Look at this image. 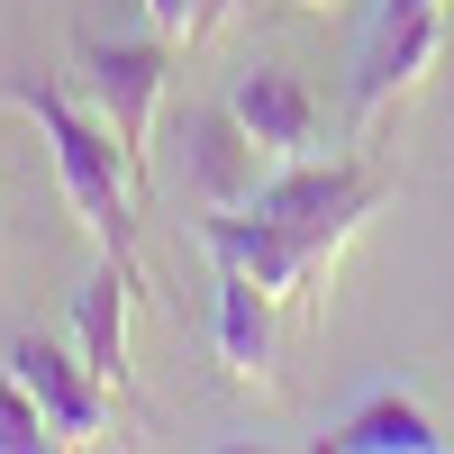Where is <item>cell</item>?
<instances>
[{
    "instance_id": "6da1fadb",
    "label": "cell",
    "mask_w": 454,
    "mask_h": 454,
    "mask_svg": "<svg viewBox=\"0 0 454 454\" xmlns=\"http://www.w3.org/2000/svg\"><path fill=\"white\" fill-rule=\"evenodd\" d=\"M0 100H19L27 119H36V137L55 145V182H64L73 218L100 237V254L137 263V173H128V155H119V137H109V119H82L55 82H27V73H10Z\"/></svg>"
},
{
    "instance_id": "7a4b0ae2",
    "label": "cell",
    "mask_w": 454,
    "mask_h": 454,
    "mask_svg": "<svg viewBox=\"0 0 454 454\" xmlns=\"http://www.w3.org/2000/svg\"><path fill=\"white\" fill-rule=\"evenodd\" d=\"M246 209H263V218H282L291 227V246H300V263H309V291L327 282V263L346 254V237L382 209V173H364L355 155H336V164H273L254 182V200Z\"/></svg>"
},
{
    "instance_id": "3957f363",
    "label": "cell",
    "mask_w": 454,
    "mask_h": 454,
    "mask_svg": "<svg viewBox=\"0 0 454 454\" xmlns=\"http://www.w3.org/2000/svg\"><path fill=\"white\" fill-rule=\"evenodd\" d=\"M164 64H173L164 36H82V82H91V100H100L109 137H119V155H128V173H137V192H145V137H155Z\"/></svg>"
},
{
    "instance_id": "277c9868",
    "label": "cell",
    "mask_w": 454,
    "mask_h": 454,
    "mask_svg": "<svg viewBox=\"0 0 454 454\" xmlns=\"http://www.w3.org/2000/svg\"><path fill=\"white\" fill-rule=\"evenodd\" d=\"M0 372L46 409L55 445H100L109 436V382L82 364V346H55V336H10L0 346Z\"/></svg>"
},
{
    "instance_id": "5b68a950",
    "label": "cell",
    "mask_w": 454,
    "mask_h": 454,
    "mask_svg": "<svg viewBox=\"0 0 454 454\" xmlns=\"http://www.w3.org/2000/svg\"><path fill=\"white\" fill-rule=\"evenodd\" d=\"M445 55V10H382L364 36V64H355V137H372L391 109L419 91V73Z\"/></svg>"
},
{
    "instance_id": "8992f818",
    "label": "cell",
    "mask_w": 454,
    "mask_h": 454,
    "mask_svg": "<svg viewBox=\"0 0 454 454\" xmlns=\"http://www.w3.org/2000/svg\"><path fill=\"white\" fill-rule=\"evenodd\" d=\"M227 109H237V128L263 145V164H300V155H318V100L300 73L282 64H246L237 82H227Z\"/></svg>"
},
{
    "instance_id": "52a82bcc",
    "label": "cell",
    "mask_w": 454,
    "mask_h": 454,
    "mask_svg": "<svg viewBox=\"0 0 454 454\" xmlns=\"http://www.w3.org/2000/svg\"><path fill=\"white\" fill-rule=\"evenodd\" d=\"M182 173L209 209H246L254 182H263V145L237 128V109H182Z\"/></svg>"
},
{
    "instance_id": "ba28073f",
    "label": "cell",
    "mask_w": 454,
    "mask_h": 454,
    "mask_svg": "<svg viewBox=\"0 0 454 454\" xmlns=\"http://www.w3.org/2000/svg\"><path fill=\"white\" fill-rule=\"evenodd\" d=\"M200 246H209V263H227V273H254L273 300H309V263H300V246H291V227L282 218H237V209H218L209 227H200Z\"/></svg>"
},
{
    "instance_id": "9c48e42d",
    "label": "cell",
    "mask_w": 454,
    "mask_h": 454,
    "mask_svg": "<svg viewBox=\"0 0 454 454\" xmlns=\"http://www.w3.org/2000/svg\"><path fill=\"white\" fill-rule=\"evenodd\" d=\"M128 300H137V263H119V254H100L91 282L73 291V346L109 391H128Z\"/></svg>"
},
{
    "instance_id": "30bf717a",
    "label": "cell",
    "mask_w": 454,
    "mask_h": 454,
    "mask_svg": "<svg viewBox=\"0 0 454 454\" xmlns=\"http://www.w3.org/2000/svg\"><path fill=\"white\" fill-rule=\"evenodd\" d=\"M209 291H218V318H209L218 364L237 372V382H273V291L254 273H227V263H218Z\"/></svg>"
},
{
    "instance_id": "8fae6325",
    "label": "cell",
    "mask_w": 454,
    "mask_h": 454,
    "mask_svg": "<svg viewBox=\"0 0 454 454\" xmlns=\"http://www.w3.org/2000/svg\"><path fill=\"white\" fill-rule=\"evenodd\" d=\"M327 445H336V454H436L445 427H436L409 391H372L364 409H346V419H336Z\"/></svg>"
},
{
    "instance_id": "7c38bea8",
    "label": "cell",
    "mask_w": 454,
    "mask_h": 454,
    "mask_svg": "<svg viewBox=\"0 0 454 454\" xmlns=\"http://www.w3.org/2000/svg\"><path fill=\"white\" fill-rule=\"evenodd\" d=\"M55 445V427H46V409H36L10 372H0V454H46Z\"/></svg>"
},
{
    "instance_id": "4fadbf2b",
    "label": "cell",
    "mask_w": 454,
    "mask_h": 454,
    "mask_svg": "<svg viewBox=\"0 0 454 454\" xmlns=\"http://www.w3.org/2000/svg\"><path fill=\"white\" fill-rule=\"evenodd\" d=\"M145 19H155V36L173 46V36H200L218 19V0H145Z\"/></svg>"
},
{
    "instance_id": "5bb4252c",
    "label": "cell",
    "mask_w": 454,
    "mask_h": 454,
    "mask_svg": "<svg viewBox=\"0 0 454 454\" xmlns=\"http://www.w3.org/2000/svg\"><path fill=\"white\" fill-rule=\"evenodd\" d=\"M300 10H327V0H300Z\"/></svg>"
}]
</instances>
